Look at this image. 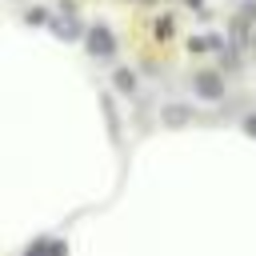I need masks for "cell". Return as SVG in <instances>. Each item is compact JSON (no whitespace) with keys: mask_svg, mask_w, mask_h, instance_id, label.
Masks as SVG:
<instances>
[{"mask_svg":"<svg viewBox=\"0 0 256 256\" xmlns=\"http://www.w3.org/2000/svg\"><path fill=\"white\" fill-rule=\"evenodd\" d=\"M88 52H92V56H112V52H116L112 32H108V28H92V32H88Z\"/></svg>","mask_w":256,"mask_h":256,"instance_id":"1","label":"cell"},{"mask_svg":"<svg viewBox=\"0 0 256 256\" xmlns=\"http://www.w3.org/2000/svg\"><path fill=\"white\" fill-rule=\"evenodd\" d=\"M192 88H196L204 100H216V96H224V80H220L216 72H200V76L192 80Z\"/></svg>","mask_w":256,"mask_h":256,"instance_id":"2","label":"cell"},{"mask_svg":"<svg viewBox=\"0 0 256 256\" xmlns=\"http://www.w3.org/2000/svg\"><path fill=\"white\" fill-rule=\"evenodd\" d=\"M184 120H188V108L184 104H168L164 108V124H184Z\"/></svg>","mask_w":256,"mask_h":256,"instance_id":"3","label":"cell"},{"mask_svg":"<svg viewBox=\"0 0 256 256\" xmlns=\"http://www.w3.org/2000/svg\"><path fill=\"white\" fill-rule=\"evenodd\" d=\"M116 88H120V92H132V88H136V76L120 68V72H116Z\"/></svg>","mask_w":256,"mask_h":256,"instance_id":"4","label":"cell"},{"mask_svg":"<svg viewBox=\"0 0 256 256\" xmlns=\"http://www.w3.org/2000/svg\"><path fill=\"white\" fill-rule=\"evenodd\" d=\"M244 128H248V132L256 136V116H248V120H244Z\"/></svg>","mask_w":256,"mask_h":256,"instance_id":"5","label":"cell"}]
</instances>
